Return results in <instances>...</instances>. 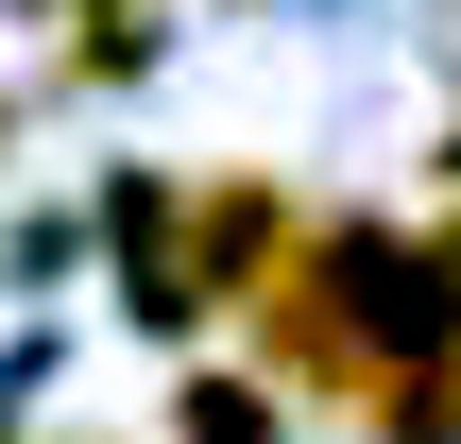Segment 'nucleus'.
I'll return each mask as SVG.
<instances>
[{"instance_id": "1", "label": "nucleus", "mask_w": 461, "mask_h": 444, "mask_svg": "<svg viewBox=\"0 0 461 444\" xmlns=\"http://www.w3.org/2000/svg\"><path fill=\"white\" fill-rule=\"evenodd\" d=\"M171 428H188V444H291V428H274V394H240V376H205Z\"/></svg>"}, {"instance_id": "2", "label": "nucleus", "mask_w": 461, "mask_h": 444, "mask_svg": "<svg viewBox=\"0 0 461 444\" xmlns=\"http://www.w3.org/2000/svg\"><path fill=\"white\" fill-rule=\"evenodd\" d=\"M0 137H17V103H0Z\"/></svg>"}]
</instances>
